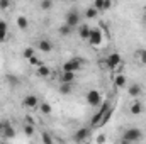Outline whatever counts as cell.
<instances>
[{
	"label": "cell",
	"instance_id": "cell-33",
	"mask_svg": "<svg viewBox=\"0 0 146 144\" xmlns=\"http://www.w3.org/2000/svg\"><path fill=\"white\" fill-rule=\"evenodd\" d=\"M0 31H9V24L5 20H0Z\"/></svg>",
	"mask_w": 146,
	"mask_h": 144
},
{
	"label": "cell",
	"instance_id": "cell-7",
	"mask_svg": "<svg viewBox=\"0 0 146 144\" xmlns=\"http://www.w3.org/2000/svg\"><path fill=\"white\" fill-rule=\"evenodd\" d=\"M22 107L27 108V110H34V108L39 107V98H37L36 95H26L24 98H22Z\"/></svg>",
	"mask_w": 146,
	"mask_h": 144
},
{
	"label": "cell",
	"instance_id": "cell-8",
	"mask_svg": "<svg viewBox=\"0 0 146 144\" xmlns=\"http://www.w3.org/2000/svg\"><path fill=\"white\" fill-rule=\"evenodd\" d=\"M36 48L41 51V53H46V54H48V53H51V51H53V48H54V46H53L51 39H48V37H42V39H39V41H37Z\"/></svg>",
	"mask_w": 146,
	"mask_h": 144
},
{
	"label": "cell",
	"instance_id": "cell-17",
	"mask_svg": "<svg viewBox=\"0 0 146 144\" xmlns=\"http://www.w3.org/2000/svg\"><path fill=\"white\" fill-rule=\"evenodd\" d=\"M72 32H73V27H72V26H68V24H65V22L58 27V34H60L61 37L72 36Z\"/></svg>",
	"mask_w": 146,
	"mask_h": 144
},
{
	"label": "cell",
	"instance_id": "cell-24",
	"mask_svg": "<svg viewBox=\"0 0 146 144\" xmlns=\"http://www.w3.org/2000/svg\"><path fill=\"white\" fill-rule=\"evenodd\" d=\"M97 14H99V10H97L94 5H92V7H88V9L85 10V17H87L88 20H90V19H95V17H97Z\"/></svg>",
	"mask_w": 146,
	"mask_h": 144
},
{
	"label": "cell",
	"instance_id": "cell-19",
	"mask_svg": "<svg viewBox=\"0 0 146 144\" xmlns=\"http://www.w3.org/2000/svg\"><path fill=\"white\" fill-rule=\"evenodd\" d=\"M37 76L39 78H49L51 76V70L46 66V65H41V66H37Z\"/></svg>",
	"mask_w": 146,
	"mask_h": 144
},
{
	"label": "cell",
	"instance_id": "cell-1",
	"mask_svg": "<svg viewBox=\"0 0 146 144\" xmlns=\"http://www.w3.org/2000/svg\"><path fill=\"white\" fill-rule=\"evenodd\" d=\"M112 105H110L109 102H104L102 104V107L99 112H95L94 114V117H92V127H100V126H104L107 120L110 119V115H112Z\"/></svg>",
	"mask_w": 146,
	"mask_h": 144
},
{
	"label": "cell",
	"instance_id": "cell-20",
	"mask_svg": "<svg viewBox=\"0 0 146 144\" xmlns=\"http://www.w3.org/2000/svg\"><path fill=\"white\" fill-rule=\"evenodd\" d=\"M72 90H73V83H60V87H58V92L61 95H70Z\"/></svg>",
	"mask_w": 146,
	"mask_h": 144
},
{
	"label": "cell",
	"instance_id": "cell-23",
	"mask_svg": "<svg viewBox=\"0 0 146 144\" xmlns=\"http://www.w3.org/2000/svg\"><path fill=\"white\" fill-rule=\"evenodd\" d=\"M5 83L14 88V87H19V85H21V80H19L17 76H14V75H7V76H5Z\"/></svg>",
	"mask_w": 146,
	"mask_h": 144
},
{
	"label": "cell",
	"instance_id": "cell-30",
	"mask_svg": "<svg viewBox=\"0 0 146 144\" xmlns=\"http://www.w3.org/2000/svg\"><path fill=\"white\" fill-rule=\"evenodd\" d=\"M27 61H29V65H31V66H41V65H44V63H42V61H41V59L37 58L36 54H34L33 58H29Z\"/></svg>",
	"mask_w": 146,
	"mask_h": 144
},
{
	"label": "cell",
	"instance_id": "cell-25",
	"mask_svg": "<svg viewBox=\"0 0 146 144\" xmlns=\"http://www.w3.org/2000/svg\"><path fill=\"white\" fill-rule=\"evenodd\" d=\"M39 110H41L44 115H49V114L53 112V108H51V105H49L48 102H39Z\"/></svg>",
	"mask_w": 146,
	"mask_h": 144
},
{
	"label": "cell",
	"instance_id": "cell-11",
	"mask_svg": "<svg viewBox=\"0 0 146 144\" xmlns=\"http://www.w3.org/2000/svg\"><path fill=\"white\" fill-rule=\"evenodd\" d=\"M127 93H129L133 98L141 97V95H143V85H139V83H131V85L127 87Z\"/></svg>",
	"mask_w": 146,
	"mask_h": 144
},
{
	"label": "cell",
	"instance_id": "cell-10",
	"mask_svg": "<svg viewBox=\"0 0 146 144\" xmlns=\"http://www.w3.org/2000/svg\"><path fill=\"white\" fill-rule=\"evenodd\" d=\"M129 112H131L133 115H139V114H143V112H145V104H143L141 100L134 98V100L129 104Z\"/></svg>",
	"mask_w": 146,
	"mask_h": 144
},
{
	"label": "cell",
	"instance_id": "cell-3",
	"mask_svg": "<svg viewBox=\"0 0 146 144\" xmlns=\"http://www.w3.org/2000/svg\"><path fill=\"white\" fill-rule=\"evenodd\" d=\"M102 63H104V66H106L107 70L114 71V70H117V68L121 66L122 59H121V54H119V53H110L106 59H102Z\"/></svg>",
	"mask_w": 146,
	"mask_h": 144
},
{
	"label": "cell",
	"instance_id": "cell-2",
	"mask_svg": "<svg viewBox=\"0 0 146 144\" xmlns=\"http://www.w3.org/2000/svg\"><path fill=\"white\" fill-rule=\"evenodd\" d=\"M141 139H143L141 129H138V127H129V129L124 131V134H122V137H121V143H124V144L138 143V141H141Z\"/></svg>",
	"mask_w": 146,
	"mask_h": 144
},
{
	"label": "cell",
	"instance_id": "cell-16",
	"mask_svg": "<svg viewBox=\"0 0 146 144\" xmlns=\"http://www.w3.org/2000/svg\"><path fill=\"white\" fill-rule=\"evenodd\" d=\"M112 81H114V85H115L117 88H124V87L127 85V80H126V76H124L122 73H119V75L112 76Z\"/></svg>",
	"mask_w": 146,
	"mask_h": 144
},
{
	"label": "cell",
	"instance_id": "cell-15",
	"mask_svg": "<svg viewBox=\"0 0 146 144\" xmlns=\"http://www.w3.org/2000/svg\"><path fill=\"white\" fill-rule=\"evenodd\" d=\"M94 7H95L99 12L109 10L110 7H112V0H94Z\"/></svg>",
	"mask_w": 146,
	"mask_h": 144
},
{
	"label": "cell",
	"instance_id": "cell-29",
	"mask_svg": "<svg viewBox=\"0 0 146 144\" xmlns=\"http://www.w3.org/2000/svg\"><path fill=\"white\" fill-rule=\"evenodd\" d=\"M41 141L46 143V144H53L54 143V139H53L51 134H48V132H42V134H41Z\"/></svg>",
	"mask_w": 146,
	"mask_h": 144
},
{
	"label": "cell",
	"instance_id": "cell-14",
	"mask_svg": "<svg viewBox=\"0 0 146 144\" xmlns=\"http://www.w3.org/2000/svg\"><path fill=\"white\" fill-rule=\"evenodd\" d=\"M2 136L7 137V139H10V137L15 136V129L12 127L10 120H3V131H2Z\"/></svg>",
	"mask_w": 146,
	"mask_h": 144
},
{
	"label": "cell",
	"instance_id": "cell-34",
	"mask_svg": "<svg viewBox=\"0 0 146 144\" xmlns=\"http://www.w3.org/2000/svg\"><path fill=\"white\" fill-rule=\"evenodd\" d=\"M97 141H99V143H104V141H106V136H99Z\"/></svg>",
	"mask_w": 146,
	"mask_h": 144
},
{
	"label": "cell",
	"instance_id": "cell-28",
	"mask_svg": "<svg viewBox=\"0 0 146 144\" xmlns=\"http://www.w3.org/2000/svg\"><path fill=\"white\" fill-rule=\"evenodd\" d=\"M10 7H12V0H0V10L2 12L9 10Z\"/></svg>",
	"mask_w": 146,
	"mask_h": 144
},
{
	"label": "cell",
	"instance_id": "cell-4",
	"mask_svg": "<svg viewBox=\"0 0 146 144\" xmlns=\"http://www.w3.org/2000/svg\"><path fill=\"white\" fill-rule=\"evenodd\" d=\"M65 24L72 26V27H78L82 24V14L78 12V9H70L65 15Z\"/></svg>",
	"mask_w": 146,
	"mask_h": 144
},
{
	"label": "cell",
	"instance_id": "cell-27",
	"mask_svg": "<svg viewBox=\"0 0 146 144\" xmlns=\"http://www.w3.org/2000/svg\"><path fill=\"white\" fill-rule=\"evenodd\" d=\"M36 54V49L34 48H31V46H27V48H24V51H22V56L26 58V59H29V58H33Z\"/></svg>",
	"mask_w": 146,
	"mask_h": 144
},
{
	"label": "cell",
	"instance_id": "cell-5",
	"mask_svg": "<svg viewBox=\"0 0 146 144\" xmlns=\"http://www.w3.org/2000/svg\"><path fill=\"white\" fill-rule=\"evenodd\" d=\"M85 100H87V104H88V105L97 107V105H100V104H102V93H100L99 90H88V92H87V95H85Z\"/></svg>",
	"mask_w": 146,
	"mask_h": 144
},
{
	"label": "cell",
	"instance_id": "cell-9",
	"mask_svg": "<svg viewBox=\"0 0 146 144\" xmlns=\"http://www.w3.org/2000/svg\"><path fill=\"white\" fill-rule=\"evenodd\" d=\"M88 42H90L92 46H100V44H102V31H100L99 27L92 29L90 37H88Z\"/></svg>",
	"mask_w": 146,
	"mask_h": 144
},
{
	"label": "cell",
	"instance_id": "cell-22",
	"mask_svg": "<svg viewBox=\"0 0 146 144\" xmlns=\"http://www.w3.org/2000/svg\"><path fill=\"white\" fill-rule=\"evenodd\" d=\"M15 22H17V27L22 29V31H26V29L29 27V20H27V17H24V15H19V17L15 19Z\"/></svg>",
	"mask_w": 146,
	"mask_h": 144
},
{
	"label": "cell",
	"instance_id": "cell-31",
	"mask_svg": "<svg viewBox=\"0 0 146 144\" xmlns=\"http://www.w3.org/2000/svg\"><path fill=\"white\" fill-rule=\"evenodd\" d=\"M24 132H26L27 136H33V134H34V124H26V126H24Z\"/></svg>",
	"mask_w": 146,
	"mask_h": 144
},
{
	"label": "cell",
	"instance_id": "cell-21",
	"mask_svg": "<svg viewBox=\"0 0 146 144\" xmlns=\"http://www.w3.org/2000/svg\"><path fill=\"white\" fill-rule=\"evenodd\" d=\"M53 7H54V2L53 0H41L39 2V9L42 12H49V10H53Z\"/></svg>",
	"mask_w": 146,
	"mask_h": 144
},
{
	"label": "cell",
	"instance_id": "cell-26",
	"mask_svg": "<svg viewBox=\"0 0 146 144\" xmlns=\"http://www.w3.org/2000/svg\"><path fill=\"white\" fill-rule=\"evenodd\" d=\"M136 58H138L139 65H143V66H146V49H139V51L136 53Z\"/></svg>",
	"mask_w": 146,
	"mask_h": 144
},
{
	"label": "cell",
	"instance_id": "cell-13",
	"mask_svg": "<svg viewBox=\"0 0 146 144\" xmlns=\"http://www.w3.org/2000/svg\"><path fill=\"white\" fill-rule=\"evenodd\" d=\"M90 32H92V27H90L88 24H80V26H78V37H80L82 41H88Z\"/></svg>",
	"mask_w": 146,
	"mask_h": 144
},
{
	"label": "cell",
	"instance_id": "cell-12",
	"mask_svg": "<svg viewBox=\"0 0 146 144\" xmlns=\"http://www.w3.org/2000/svg\"><path fill=\"white\" fill-rule=\"evenodd\" d=\"M88 132H90L88 127H80V129L73 134V141H75V143H83V141L88 137Z\"/></svg>",
	"mask_w": 146,
	"mask_h": 144
},
{
	"label": "cell",
	"instance_id": "cell-32",
	"mask_svg": "<svg viewBox=\"0 0 146 144\" xmlns=\"http://www.w3.org/2000/svg\"><path fill=\"white\" fill-rule=\"evenodd\" d=\"M7 36H9V31H0V42H5Z\"/></svg>",
	"mask_w": 146,
	"mask_h": 144
},
{
	"label": "cell",
	"instance_id": "cell-6",
	"mask_svg": "<svg viewBox=\"0 0 146 144\" xmlns=\"http://www.w3.org/2000/svg\"><path fill=\"white\" fill-rule=\"evenodd\" d=\"M82 65H83V59H82V58H72V59H68V61L63 63V71L76 73L82 68Z\"/></svg>",
	"mask_w": 146,
	"mask_h": 144
},
{
	"label": "cell",
	"instance_id": "cell-35",
	"mask_svg": "<svg viewBox=\"0 0 146 144\" xmlns=\"http://www.w3.org/2000/svg\"><path fill=\"white\" fill-rule=\"evenodd\" d=\"M26 124H34V120H33L31 117H27V119H26Z\"/></svg>",
	"mask_w": 146,
	"mask_h": 144
},
{
	"label": "cell",
	"instance_id": "cell-18",
	"mask_svg": "<svg viewBox=\"0 0 146 144\" xmlns=\"http://www.w3.org/2000/svg\"><path fill=\"white\" fill-rule=\"evenodd\" d=\"M75 75L76 73L73 71H63L61 76H60V83H73L75 81Z\"/></svg>",
	"mask_w": 146,
	"mask_h": 144
},
{
	"label": "cell",
	"instance_id": "cell-36",
	"mask_svg": "<svg viewBox=\"0 0 146 144\" xmlns=\"http://www.w3.org/2000/svg\"><path fill=\"white\" fill-rule=\"evenodd\" d=\"M2 131H3V120H0V134H2Z\"/></svg>",
	"mask_w": 146,
	"mask_h": 144
}]
</instances>
